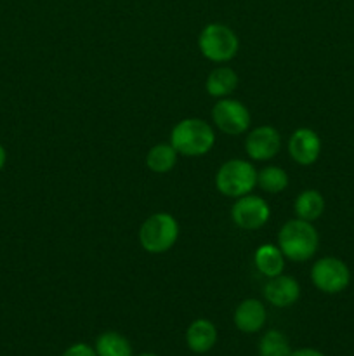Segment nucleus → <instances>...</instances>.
<instances>
[{
  "mask_svg": "<svg viewBox=\"0 0 354 356\" xmlns=\"http://www.w3.org/2000/svg\"><path fill=\"white\" fill-rule=\"evenodd\" d=\"M266 308L259 299H245L235 312V325L243 334H255L266 323Z\"/></svg>",
  "mask_w": 354,
  "mask_h": 356,
  "instance_id": "12",
  "label": "nucleus"
},
{
  "mask_svg": "<svg viewBox=\"0 0 354 356\" xmlns=\"http://www.w3.org/2000/svg\"><path fill=\"white\" fill-rule=\"evenodd\" d=\"M253 263L255 268L267 278H274L283 273L285 270V256L280 247H274L271 243H264L253 254Z\"/></svg>",
  "mask_w": 354,
  "mask_h": 356,
  "instance_id": "14",
  "label": "nucleus"
},
{
  "mask_svg": "<svg viewBox=\"0 0 354 356\" xmlns=\"http://www.w3.org/2000/svg\"><path fill=\"white\" fill-rule=\"evenodd\" d=\"M61 356H97L96 350L85 343H76L69 346Z\"/></svg>",
  "mask_w": 354,
  "mask_h": 356,
  "instance_id": "21",
  "label": "nucleus"
},
{
  "mask_svg": "<svg viewBox=\"0 0 354 356\" xmlns=\"http://www.w3.org/2000/svg\"><path fill=\"white\" fill-rule=\"evenodd\" d=\"M264 298L276 308H288L301 298V285L294 277L281 273L278 277L269 278L264 287Z\"/></svg>",
  "mask_w": 354,
  "mask_h": 356,
  "instance_id": "11",
  "label": "nucleus"
},
{
  "mask_svg": "<svg viewBox=\"0 0 354 356\" xmlns=\"http://www.w3.org/2000/svg\"><path fill=\"white\" fill-rule=\"evenodd\" d=\"M294 209L298 219L312 222L325 211V198H323V195L319 191L305 190L295 198Z\"/></svg>",
  "mask_w": 354,
  "mask_h": 356,
  "instance_id": "16",
  "label": "nucleus"
},
{
  "mask_svg": "<svg viewBox=\"0 0 354 356\" xmlns=\"http://www.w3.org/2000/svg\"><path fill=\"white\" fill-rule=\"evenodd\" d=\"M179 238V222L172 214L158 212L142 222L139 242L149 254H163L172 249Z\"/></svg>",
  "mask_w": 354,
  "mask_h": 356,
  "instance_id": "3",
  "label": "nucleus"
},
{
  "mask_svg": "<svg viewBox=\"0 0 354 356\" xmlns=\"http://www.w3.org/2000/svg\"><path fill=\"white\" fill-rule=\"evenodd\" d=\"M177 155L179 153L176 152V148L170 143L169 145L167 143H160V145H155L149 149L148 156H146V165L153 172L165 174L176 167Z\"/></svg>",
  "mask_w": 354,
  "mask_h": 356,
  "instance_id": "17",
  "label": "nucleus"
},
{
  "mask_svg": "<svg viewBox=\"0 0 354 356\" xmlns=\"http://www.w3.org/2000/svg\"><path fill=\"white\" fill-rule=\"evenodd\" d=\"M319 236L314 226L304 219H292L281 226L278 233V247L285 259L294 263H304L311 259L318 250Z\"/></svg>",
  "mask_w": 354,
  "mask_h": 356,
  "instance_id": "1",
  "label": "nucleus"
},
{
  "mask_svg": "<svg viewBox=\"0 0 354 356\" xmlns=\"http://www.w3.org/2000/svg\"><path fill=\"white\" fill-rule=\"evenodd\" d=\"M238 86V75L233 68L228 66H219V68L212 70L210 75H208L207 82H205V89L210 94L212 97H228L229 94H233V90Z\"/></svg>",
  "mask_w": 354,
  "mask_h": 356,
  "instance_id": "15",
  "label": "nucleus"
},
{
  "mask_svg": "<svg viewBox=\"0 0 354 356\" xmlns=\"http://www.w3.org/2000/svg\"><path fill=\"white\" fill-rule=\"evenodd\" d=\"M215 343H217V329L210 320L198 318L187 327L186 344L193 353H208L215 346Z\"/></svg>",
  "mask_w": 354,
  "mask_h": 356,
  "instance_id": "13",
  "label": "nucleus"
},
{
  "mask_svg": "<svg viewBox=\"0 0 354 356\" xmlns=\"http://www.w3.org/2000/svg\"><path fill=\"white\" fill-rule=\"evenodd\" d=\"M311 280L318 291L325 294H339L351 282L349 268L337 257H321L311 268Z\"/></svg>",
  "mask_w": 354,
  "mask_h": 356,
  "instance_id": "6",
  "label": "nucleus"
},
{
  "mask_svg": "<svg viewBox=\"0 0 354 356\" xmlns=\"http://www.w3.org/2000/svg\"><path fill=\"white\" fill-rule=\"evenodd\" d=\"M257 186L271 195H278L288 186V174L281 167L267 165L257 172Z\"/></svg>",
  "mask_w": 354,
  "mask_h": 356,
  "instance_id": "19",
  "label": "nucleus"
},
{
  "mask_svg": "<svg viewBox=\"0 0 354 356\" xmlns=\"http://www.w3.org/2000/svg\"><path fill=\"white\" fill-rule=\"evenodd\" d=\"M137 356H156L155 353H141V355H137Z\"/></svg>",
  "mask_w": 354,
  "mask_h": 356,
  "instance_id": "24",
  "label": "nucleus"
},
{
  "mask_svg": "<svg viewBox=\"0 0 354 356\" xmlns=\"http://www.w3.org/2000/svg\"><path fill=\"white\" fill-rule=\"evenodd\" d=\"M288 153L301 165H312L321 153V139L312 129H297L288 141Z\"/></svg>",
  "mask_w": 354,
  "mask_h": 356,
  "instance_id": "10",
  "label": "nucleus"
},
{
  "mask_svg": "<svg viewBox=\"0 0 354 356\" xmlns=\"http://www.w3.org/2000/svg\"><path fill=\"white\" fill-rule=\"evenodd\" d=\"M215 143L214 129L201 118H184L174 125L170 145L179 155L201 156L212 149Z\"/></svg>",
  "mask_w": 354,
  "mask_h": 356,
  "instance_id": "2",
  "label": "nucleus"
},
{
  "mask_svg": "<svg viewBox=\"0 0 354 356\" xmlns=\"http://www.w3.org/2000/svg\"><path fill=\"white\" fill-rule=\"evenodd\" d=\"M212 118L219 131L228 136H239L250 127V111L242 101L222 97L212 108Z\"/></svg>",
  "mask_w": 354,
  "mask_h": 356,
  "instance_id": "7",
  "label": "nucleus"
},
{
  "mask_svg": "<svg viewBox=\"0 0 354 356\" xmlns=\"http://www.w3.org/2000/svg\"><path fill=\"white\" fill-rule=\"evenodd\" d=\"M290 343L280 330H267L259 341V356H290Z\"/></svg>",
  "mask_w": 354,
  "mask_h": 356,
  "instance_id": "20",
  "label": "nucleus"
},
{
  "mask_svg": "<svg viewBox=\"0 0 354 356\" xmlns=\"http://www.w3.org/2000/svg\"><path fill=\"white\" fill-rule=\"evenodd\" d=\"M94 350H96L97 356H134L127 337L118 332H113V330L101 334L97 337Z\"/></svg>",
  "mask_w": 354,
  "mask_h": 356,
  "instance_id": "18",
  "label": "nucleus"
},
{
  "mask_svg": "<svg viewBox=\"0 0 354 356\" xmlns=\"http://www.w3.org/2000/svg\"><path fill=\"white\" fill-rule=\"evenodd\" d=\"M200 52L214 63L231 61L239 49V40L235 31L221 23H210L198 37Z\"/></svg>",
  "mask_w": 354,
  "mask_h": 356,
  "instance_id": "5",
  "label": "nucleus"
},
{
  "mask_svg": "<svg viewBox=\"0 0 354 356\" xmlns=\"http://www.w3.org/2000/svg\"><path fill=\"white\" fill-rule=\"evenodd\" d=\"M6 160H7V153L6 149H3V146L0 145V170H2L3 165H6Z\"/></svg>",
  "mask_w": 354,
  "mask_h": 356,
  "instance_id": "23",
  "label": "nucleus"
},
{
  "mask_svg": "<svg viewBox=\"0 0 354 356\" xmlns=\"http://www.w3.org/2000/svg\"><path fill=\"white\" fill-rule=\"evenodd\" d=\"M269 216L271 209L267 202L250 193L239 197L231 209V218L235 225L242 229H248V232L262 228L269 221Z\"/></svg>",
  "mask_w": 354,
  "mask_h": 356,
  "instance_id": "8",
  "label": "nucleus"
},
{
  "mask_svg": "<svg viewBox=\"0 0 354 356\" xmlns=\"http://www.w3.org/2000/svg\"><path fill=\"white\" fill-rule=\"evenodd\" d=\"M257 186V170L250 162L233 159L222 163L215 174V188L229 198L248 195Z\"/></svg>",
  "mask_w": 354,
  "mask_h": 356,
  "instance_id": "4",
  "label": "nucleus"
},
{
  "mask_svg": "<svg viewBox=\"0 0 354 356\" xmlns=\"http://www.w3.org/2000/svg\"><path fill=\"white\" fill-rule=\"evenodd\" d=\"M281 149V136L271 125L253 129L245 141V152L255 162H266L276 156Z\"/></svg>",
  "mask_w": 354,
  "mask_h": 356,
  "instance_id": "9",
  "label": "nucleus"
},
{
  "mask_svg": "<svg viewBox=\"0 0 354 356\" xmlns=\"http://www.w3.org/2000/svg\"><path fill=\"white\" fill-rule=\"evenodd\" d=\"M290 356H325L321 351L312 350V348H301L297 351H292Z\"/></svg>",
  "mask_w": 354,
  "mask_h": 356,
  "instance_id": "22",
  "label": "nucleus"
}]
</instances>
